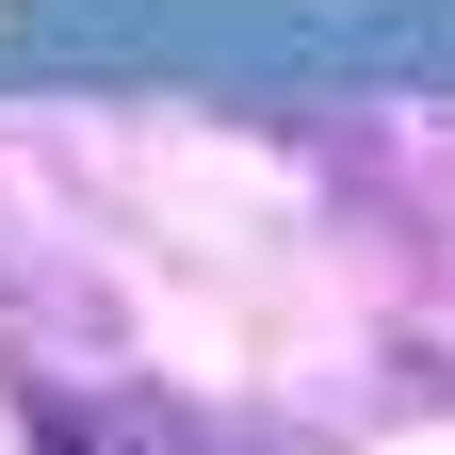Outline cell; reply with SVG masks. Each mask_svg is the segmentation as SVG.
<instances>
[{
  "label": "cell",
  "mask_w": 455,
  "mask_h": 455,
  "mask_svg": "<svg viewBox=\"0 0 455 455\" xmlns=\"http://www.w3.org/2000/svg\"><path fill=\"white\" fill-rule=\"evenodd\" d=\"M33 455H98V439H82V423H66V407H49V423H33Z\"/></svg>",
  "instance_id": "1"
}]
</instances>
